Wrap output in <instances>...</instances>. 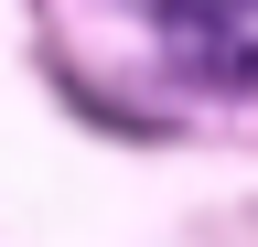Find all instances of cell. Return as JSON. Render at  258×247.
<instances>
[{"label":"cell","mask_w":258,"mask_h":247,"mask_svg":"<svg viewBox=\"0 0 258 247\" xmlns=\"http://www.w3.org/2000/svg\"><path fill=\"white\" fill-rule=\"evenodd\" d=\"M161 11V33H183V43H237L247 33V0H151Z\"/></svg>","instance_id":"obj_1"},{"label":"cell","mask_w":258,"mask_h":247,"mask_svg":"<svg viewBox=\"0 0 258 247\" xmlns=\"http://www.w3.org/2000/svg\"><path fill=\"white\" fill-rule=\"evenodd\" d=\"M205 75L215 86H247V97H258V43L237 33V43H205Z\"/></svg>","instance_id":"obj_2"}]
</instances>
